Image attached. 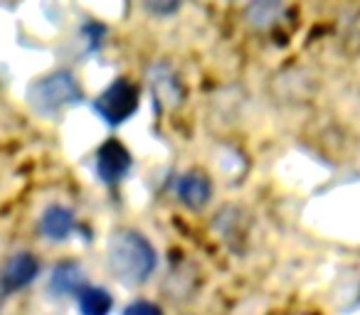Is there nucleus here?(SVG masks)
Returning a JSON list of instances; mask_svg holds the SVG:
<instances>
[{
  "label": "nucleus",
  "instance_id": "nucleus-1",
  "mask_svg": "<svg viewBox=\"0 0 360 315\" xmlns=\"http://www.w3.org/2000/svg\"><path fill=\"white\" fill-rule=\"evenodd\" d=\"M106 266L119 283L141 286L153 276L158 256L143 234L134 229H119L106 246Z\"/></svg>",
  "mask_w": 360,
  "mask_h": 315
},
{
  "label": "nucleus",
  "instance_id": "nucleus-2",
  "mask_svg": "<svg viewBox=\"0 0 360 315\" xmlns=\"http://www.w3.org/2000/svg\"><path fill=\"white\" fill-rule=\"evenodd\" d=\"M30 106L42 116H55L82 99V89L72 72H52L37 79L27 91Z\"/></svg>",
  "mask_w": 360,
  "mask_h": 315
},
{
  "label": "nucleus",
  "instance_id": "nucleus-3",
  "mask_svg": "<svg viewBox=\"0 0 360 315\" xmlns=\"http://www.w3.org/2000/svg\"><path fill=\"white\" fill-rule=\"evenodd\" d=\"M139 109V89L134 81L129 79H116L96 96L94 111L106 121L109 126H119L124 121H129Z\"/></svg>",
  "mask_w": 360,
  "mask_h": 315
},
{
  "label": "nucleus",
  "instance_id": "nucleus-4",
  "mask_svg": "<svg viewBox=\"0 0 360 315\" xmlns=\"http://www.w3.org/2000/svg\"><path fill=\"white\" fill-rule=\"evenodd\" d=\"M131 163L134 161H131L129 148L116 138H109L96 150V175L106 185H116V182L124 180L131 170Z\"/></svg>",
  "mask_w": 360,
  "mask_h": 315
},
{
  "label": "nucleus",
  "instance_id": "nucleus-5",
  "mask_svg": "<svg viewBox=\"0 0 360 315\" xmlns=\"http://www.w3.org/2000/svg\"><path fill=\"white\" fill-rule=\"evenodd\" d=\"M175 195L191 210H200L210 202L212 197V182L205 173L200 170H191L186 175H180L178 182H175Z\"/></svg>",
  "mask_w": 360,
  "mask_h": 315
},
{
  "label": "nucleus",
  "instance_id": "nucleus-6",
  "mask_svg": "<svg viewBox=\"0 0 360 315\" xmlns=\"http://www.w3.org/2000/svg\"><path fill=\"white\" fill-rule=\"evenodd\" d=\"M40 271V264L32 254H15L6 266H3V286L8 290H18V288H25L27 283H32Z\"/></svg>",
  "mask_w": 360,
  "mask_h": 315
},
{
  "label": "nucleus",
  "instance_id": "nucleus-7",
  "mask_svg": "<svg viewBox=\"0 0 360 315\" xmlns=\"http://www.w3.org/2000/svg\"><path fill=\"white\" fill-rule=\"evenodd\" d=\"M84 271L79 269L72 261H65V264L55 266L50 276V290L57 295H79L84 290Z\"/></svg>",
  "mask_w": 360,
  "mask_h": 315
},
{
  "label": "nucleus",
  "instance_id": "nucleus-8",
  "mask_svg": "<svg viewBox=\"0 0 360 315\" xmlns=\"http://www.w3.org/2000/svg\"><path fill=\"white\" fill-rule=\"evenodd\" d=\"M40 229L47 239H55V241H62L75 232V215H72L67 207H60V205H52L45 210L40 220Z\"/></svg>",
  "mask_w": 360,
  "mask_h": 315
},
{
  "label": "nucleus",
  "instance_id": "nucleus-9",
  "mask_svg": "<svg viewBox=\"0 0 360 315\" xmlns=\"http://www.w3.org/2000/svg\"><path fill=\"white\" fill-rule=\"evenodd\" d=\"M286 13V8L281 3H252L245 8V18L252 27L257 30H269L271 25L281 20V15Z\"/></svg>",
  "mask_w": 360,
  "mask_h": 315
},
{
  "label": "nucleus",
  "instance_id": "nucleus-10",
  "mask_svg": "<svg viewBox=\"0 0 360 315\" xmlns=\"http://www.w3.org/2000/svg\"><path fill=\"white\" fill-rule=\"evenodd\" d=\"M153 89L158 101H163L165 106H175L183 101V86H180V81L165 67L153 74Z\"/></svg>",
  "mask_w": 360,
  "mask_h": 315
},
{
  "label": "nucleus",
  "instance_id": "nucleus-11",
  "mask_svg": "<svg viewBox=\"0 0 360 315\" xmlns=\"http://www.w3.org/2000/svg\"><path fill=\"white\" fill-rule=\"evenodd\" d=\"M111 305H114V300H111V293L104 288H84L79 293V310L82 315H109Z\"/></svg>",
  "mask_w": 360,
  "mask_h": 315
},
{
  "label": "nucleus",
  "instance_id": "nucleus-12",
  "mask_svg": "<svg viewBox=\"0 0 360 315\" xmlns=\"http://www.w3.org/2000/svg\"><path fill=\"white\" fill-rule=\"evenodd\" d=\"M124 315H163V310L150 300H136L124 310Z\"/></svg>",
  "mask_w": 360,
  "mask_h": 315
},
{
  "label": "nucleus",
  "instance_id": "nucleus-13",
  "mask_svg": "<svg viewBox=\"0 0 360 315\" xmlns=\"http://www.w3.org/2000/svg\"><path fill=\"white\" fill-rule=\"evenodd\" d=\"M350 37H353V42L360 45V18H355L353 25H350Z\"/></svg>",
  "mask_w": 360,
  "mask_h": 315
},
{
  "label": "nucleus",
  "instance_id": "nucleus-14",
  "mask_svg": "<svg viewBox=\"0 0 360 315\" xmlns=\"http://www.w3.org/2000/svg\"><path fill=\"white\" fill-rule=\"evenodd\" d=\"M148 11H158V13H173L178 11V6H146Z\"/></svg>",
  "mask_w": 360,
  "mask_h": 315
},
{
  "label": "nucleus",
  "instance_id": "nucleus-15",
  "mask_svg": "<svg viewBox=\"0 0 360 315\" xmlns=\"http://www.w3.org/2000/svg\"><path fill=\"white\" fill-rule=\"evenodd\" d=\"M294 315H311V313H294Z\"/></svg>",
  "mask_w": 360,
  "mask_h": 315
}]
</instances>
